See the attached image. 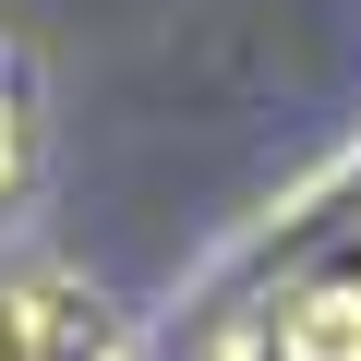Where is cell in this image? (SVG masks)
<instances>
[{
    "instance_id": "cell-1",
    "label": "cell",
    "mask_w": 361,
    "mask_h": 361,
    "mask_svg": "<svg viewBox=\"0 0 361 361\" xmlns=\"http://www.w3.org/2000/svg\"><path fill=\"white\" fill-rule=\"evenodd\" d=\"M0 361H121V313L73 265H13L0 277Z\"/></svg>"
},
{
    "instance_id": "cell-3",
    "label": "cell",
    "mask_w": 361,
    "mask_h": 361,
    "mask_svg": "<svg viewBox=\"0 0 361 361\" xmlns=\"http://www.w3.org/2000/svg\"><path fill=\"white\" fill-rule=\"evenodd\" d=\"M25 180H37V85L25 61H0V217L25 205Z\"/></svg>"
},
{
    "instance_id": "cell-2",
    "label": "cell",
    "mask_w": 361,
    "mask_h": 361,
    "mask_svg": "<svg viewBox=\"0 0 361 361\" xmlns=\"http://www.w3.org/2000/svg\"><path fill=\"white\" fill-rule=\"evenodd\" d=\"M277 349H289V361H361V289H349V277L301 289V301L277 313Z\"/></svg>"
}]
</instances>
